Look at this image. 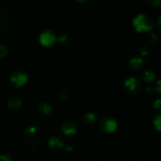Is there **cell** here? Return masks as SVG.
I'll return each mask as SVG.
<instances>
[{
	"label": "cell",
	"instance_id": "6da1fadb",
	"mask_svg": "<svg viewBox=\"0 0 161 161\" xmlns=\"http://www.w3.org/2000/svg\"><path fill=\"white\" fill-rule=\"evenodd\" d=\"M133 26L138 32H146L153 28V23L146 14H138L133 20Z\"/></svg>",
	"mask_w": 161,
	"mask_h": 161
},
{
	"label": "cell",
	"instance_id": "7a4b0ae2",
	"mask_svg": "<svg viewBox=\"0 0 161 161\" xmlns=\"http://www.w3.org/2000/svg\"><path fill=\"white\" fill-rule=\"evenodd\" d=\"M56 34L51 30H44L40 33L39 36V41L43 47H49L53 46L57 41Z\"/></svg>",
	"mask_w": 161,
	"mask_h": 161
},
{
	"label": "cell",
	"instance_id": "3957f363",
	"mask_svg": "<svg viewBox=\"0 0 161 161\" xmlns=\"http://www.w3.org/2000/svg\"><path fill=\"white\" fill-rule=\"evenodd\" d=\"M28 75L22 71H16L10 77V80L16 87L24 86L28 81Z\"/></svg>",
	"mask_w": 161,
	"mask_h": 161
},
{
	"label": "cell",
	"instance_id": "277c9868",
	"mask_svg": "<svg viewBox=\"0 0 161 161\" xmlns=\"http://www.w3.org/2000/svg\"><path fill=\"white\" fill-rule=\"evenodd\" d=\"M100 127L107 133H113L117 129L118 124L113 118L105 117L100 121Z\"/></svg>",
	"mask_w": 161,
	"mask_h": 161
},
{
	"label": "cell",
	"instance_id": "5b68a950",
	"mask_svg": "<svg viewBox=\"0 0 161 161\" xmlns=\"http://www.w3.org/2000/svg\"><path fill=\"white\" fill-rule=\"evenodd\" d=\"M61 130L66 136H73L77 134L76 124L73 120L68 119L63 123L61 126Z\"/></svg>",
	"mask_w": 161,
	"mask_h": 161
},
{
	"label": "cell",
	"instance_id": "8992f818",
	"mask_svg": "<svg viewBox=\"0 0 161 161\" xmlns=\"http://www.w3.org/2000/svg\"><path fill=\"white\" fill-rule=\"evenodd\" d=\"M124 87L129 92L132 93V94H135V93L139 91L140 83L137 79L134 78V77H130V78L127 79L125 80Z\"/></svg>",
	"mask_w": 161,
	"mask_h": 161
},
{
	"label": "cell",
	"instance_id": "52a82bcc",
	"mask_svg": "<svg viewBox=\"0 0 161 161\" xmlns=\"http://www.w3.org/2000/svg\"><path fill=\"white\" fill-rule=\"evenodd\" d=\"M129 66L133 71H138L143 66V60L139 57H135L129 61Z\"/></svg>",
	"mask_w": 161,
	"mask_h": 161
},
{
	"label": "cell",
	"instance_id": "ba28073f",
	"mask_svg": "<svg viewBox=\"0 0 161 161\" xmlns=\"http://www.w3.org/2000/svg\"><path fill=\"white\" fill-rule=\"evenodd\" d=\"M48 145L51 149H59L64 147V142L62 139L59 137H53L50 138L48 141Z\"/></svg>",
	"mask_w": 161,
	"mask_h": 161
},
{
	"label": "cell",
	"instance_id": "9c48e42d",
	"mask_svg": "<svg viewBox=\"0 0 161 161\" xmlns=\"http://www.w3.org/2000/svg\"><path fill=\"white\" fill-rule=\"evenodd\" d=\"M37 110L40 114L47 115L51 112L52 106L50 103L47 102H42L38 105Z\"/></svg>",
	"mask_w": 161,
	"mask_h": 161
},
{
	"label": "cell",
	"instance_id": "30bf717a",
	"mask_svg": "<svg viewBox=\"0 0 161 161\" xmlns=\"http://www.w3.org/2000/svg\"><path fill=\"white\" fill-rule=\"evenodd\" d=\"M23 105V101L20 97H12L8 102V107L11 109H18Z\"/></svg>",
	"mask_w": 161,
	"mask_h": 161
},
{
	"label": "cell",
	"instance_id": "8fae6325",
	"mask_svg": "<svg viewBox=\"0 0 161 161\" xmlns=\"http://www.w3.org/2000/svg\"><path fill=\"white\" fill-rule=\"evenodd\" d=\"M142 78L147 83H152V82H153L156 80V74L152 70L147 69V70H146L143 72Z\"/></svg>",
	"mask_w": 161,
	"mask_h": 161
},
{
	"label": "cell",
	"instance_id": "7c38bea8",
	"mask_svg": "<svg viewBox=\"0 0 161 161\" xmlns=\"http://www.w3.org/2000/svg\"><path fill=\"white\" fill-rule=\"evenodd\" d=\"M96 119H97V117H96V115L94 113H88L85 116V121L88 124H94Z\"/></svg>",
	"mask_w": 161,
	"mask_h": 161
},
{
	"label": "cell",
	"instance_id": "4fadbf2b",
	"mask_svg": "<svg viewBox=\"0 0 161 161\" xmlns=\"http://www.w3.org/2000/svg\"><path fill=\"white\" fill-rule=\"evenodd\" d=\"M38 130V127L36 125H33V126H30L28 127V128L25 130V134L28 136H31V135H34L37 132Z\"/></svg>",
	"mask_w": 161,
	"mask_h": 161
},
{
	"label": "cell",
	"instance_id": "5bb4252c",
	"mask_svg": "<svg viewBox=\"0 0 161 161\" xmlns=\"http://www.w3.org/2000/svg\"><path fill=\"white\" fill-rule=\"evenodd\" d=\"M57 40H58V42L61 44H62V45H66V44H68L70 42V38H69L68 35H62L60 37H58Z\"/></svg>",
	"mask_w": 161,
	"mask_h": 161
},
{
	"label": "cell",
	"instance_id": "9a60e30c",
	"mask_svg": "<svg viewBox=\"0 0 161 161\" xmlns=\"http://www.w3.org/2000/svg\"><path fill=\"white\" fill-rule=\"evenodd\" d=\"M153 125L157 130H160V115H158V116L154 118Z\"/></svg>",
	"mask_w": 161,
	"mask_h": 161
},
{
	"label": "cell",
	"instance_id": "2e32d148",
	"mask_svg": "<svg viewBox=\"0 0 161 161\" xmlns=\"http://www.w3.org/2000/svg\"><path fill=\"white\" fill-rule=\"evenodd\" d=\"M8 49L6 46L0 45V58H4L7 55Z\"/></svg>",
	"mask_w": 161,
	"mask_h": 161
},
{
	"label": "cell",
	"instance_id": "e0dca14e",
	"mask_svg": "<svg viewBox=\"0 0 161 161\" xmlns=\"http://www.w3.org/2000/svg\"><path fill=\"white\" fill-rule=\"evenodd\" d=\"M148 3L153 7H158L160 5V0H147Z\"/></svg>",
	"mask_w": 161,
	"mask_h": 161
},
{
	"label": "cell",
	"instance_id": "ac0fdd59",
	"mask_svg": "<svg viewBox=\"0 0 161 161\" xmlns=\"http://www.w3.org/2000/svg\"><path fill=\"white\" fill-rule=\"evenodd\" d=\"M149 41L152 43H156L157 41V36L154 33H150V35L149 36Z\"/></svg>",
	"mask_w": 161,
	"mask_h": 161
},
{
	"label": "cell",
	"instance_id": "d6986e66",
	"mask_svg": "<svg viewBox=\"0 0 161 161\" xmlns=\"http://www.w3.org/2000/svg\"><path fill=\"white\" fill-rule=\"evenodd\" d=\"M0 161H13L12 158L8 155H1L0 156Z\"/></svg>",
	"mask_w": 161,
	"mask_h": 161
},
{
	"label": "cell",
	"instance_id": "ffe728a7",
	"mask_svg": "<svg viewBox=\"0 0 161 161\" xmlns=\"http://www.w3.org/2000/svg\"><path fill=\"white\" fill-rule=\"evenodd\" d=\"M153 107L155 108H157V109H160V99H157V101H155V102H154Z\"/></svg>",
	"mask_w": 161,
	"mask_h": 161
},
{
	"label": "cell",
	"instance_id": "44dd1931",
	"mask_svg": "<svg viewBox=\"0 0 161 161\" xmlns=\"http://www.w3.org/2000/svg\"><path fill=\"white\" fill-rule=\"evenodd\" d=\"M148 53H149V51H148L147 50H146V49H142L141 50H140V55H141L142 57H145V56H146V55L148 54Z\"/></svg>",
	"mask_w": 161,
	"mask_h": 161
},
{
	"label": "cell",
	"instance_id": "7402d4cb",
	"mask_svg": "<svg viewBox=\"0 0 161 161\" xmlns=\"http://www.w3.org/2000/svg\"><path fill=\"white\" fill-rule=\"evenodd\" d=\"M60 99H61V101H62V102H65L68 99L67 94H66V93H62V94H61V96H60Z\"/></svg>",
	"mask_w": 161,
	"mask_h": 161
},
{
	"label": "cell",
	"instance_id": "603a6c76",
	"mask_svg": "<svg viewBox=\"0 0 161 161\" xmlns=\"http://www.w3.org/2000/svg\"><path fill=\"white\" fill-rule=\"evenodd\" d=\"M153 91H154V89L152 87V86H149V87L146 88V91H147V92H149V94H151V93H152Z\"/></svg>",
	"mask_w": 161,
	"mask_h": 161
},
{
	"label": "cell",
	"instance_id": "cb8c5ba5",
	"mask_svg": "<svg viewBox=\"0 0 161 161\" xmlns=\"http://www.w3.org/2000/svg\"><path fill=\"white\" fill-rule=\"evenodd\" d=\"M65 149H66V151H68V152H71V151L73 150V148H72V146H67V147H65Z\"/></svg>",
	"mask_w": 161,
	"mask_h": 161
},
{
	"label": "cell",
	"instance_id": "d4e9b609",
	"mask_svg": "<svg viewBox=\"0 0 161 161\" xmlns=\"http://www.w3.org/2000/svg\"><path fill=\"white\" fill-rule=\"evenodd\" d=\"M77 1H78L79 3H86V2L87 1V0H77Z\"/></svg>",
	"mask_w": 161,
	"mask_h": 161
}]
</instances>
